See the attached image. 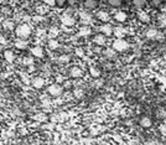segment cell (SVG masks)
<instances>
[{
    "mask_svg": "<svg viewBox=\"0 0 166 145\" xmlns=\"http://www.w3.org/2000/svg\"><path fill=\"white\" fill-rule=\"evenodd\" d=\"M16 36L18 37H21V38H26L31 35V28L30 25L28 24H21L16 28V31H15Z\"/></svg>",
    "mask_w": 166,
    "mask_h": 145,
    "instance_id": "1",
    "label": "cell"
},
{
    "mask_svg": "<svg viewBox=\"0 0 166 145\" xmlns=\"http://www.w3.org/2000/svg\"><path fill=\"white\" fill-rule=\"evenodd\" d=\"M113 48L118 52H124L129 48V44H128V41H125L124 38H117V40L113 42Z\"/></svg>",
    "mask_w": 166,
    "mask_h": 145,
    "instance_id": "2",
    "label": "cell"
},
{
    "mask_svg": "<svg viewBox=\"0 0 166 145\" xmlns=\"http://www.w3.org/2000/svg\"><path fill=\"white\" fill-rule=\"evenodd\" d=\"M62 92H63V88L62 86L60 84H51L48 88H47V93L51 96V97H60L62 94Z\"/></svg>",
    "mask_w": 166,
    "mask_h": 145,
    "instance_id": "3",
    "label": "cell"
},
{
    "mask_svg": "<svg viewBox=\"0 0 166 145\" xmlns=\"http://www.w3.org/2000/svg\"><path fill=\"white\" fill-rule=\"evenodd\" d=\"M83 76V71L82 68H80L78 66H73V67L70 68V77L72 78H80Z\"/></svg>",
    "mask_w": 166,
    "mask_h": 145,
    "instance_id": "4",
    "label": "cell"
},
{
    "mask_svg": "<svg viewBox=\"0 0 166 145\" xmlns=\"http://www.w3.org/2000/svg\"><path fill=\"white\" fill-rule=\"evenodd\" d=\"M61 21H62V25H63V26H73V25L76 24V19H74L73 16L68 15V14L63 15V16L61 18Z\"/></svg>",
    "mask_w": 166,
    "mask_h": 145,
    "instance_id": "5",
    "label": "cell"
},
{
    "mask_svg": "<svg viewBox=\"0 0 166 145\" xmlns=\"http://www.w3.org/2000/svg\"><path fill=\"white\" fill-rule=\"evenodd\" d=\"M113 35L118 37V38H123L126 35V29L123 26H117V28H113Z\"/></svg>",
    "mask_w": 166,
    "mask_h": 145,
    "instance_id": "6",
    "label": "cell"
},
{
    "mask_svg": "<svg viewBox=\"0 0 166 145\" xmlns=\"http://www.w3.org/2000/svg\"><path fill=\"white\" fill-rule=\"evenodd\" d=\"M99 31L103 34L104 36H112L113 35V26L110 24H104V25L100 26Z\"/></svg>",
    "mask_w": 166,
    "mask_h": 145,
    "instance_id": "7",
    "label": "cell"
},
{
    "mask_svg": "<svg viewBox=\"0 0 166 145\" xmlns=\"http://www.w3.org/2000/svg\"><path fill=\"white\" fill-rule=\"evenodd\" d=\"M107 36H104L103 34H98V35H96L94 37H93V42L96 44V45H98V46H103V45H106V41H107V38H106Z\"/></svg>",
    "mask_w": 166,
    "mask_h": 145,
    "instance_id": "8",
    "label": "cell"
},
{
    "mask_svg": "<svg viewBox=\"0 0 166 145\" xmlns=\"http://www.w3.org/2000/svg\"><path fill=\"white\" fill-rule=\"evenodd\" d=\"M31 54H32V56H35L37 58H42L45 52H44V48L41 46H35L31 48Z\"/></svg>",
    "mask_w": 166,
    "mask_h": 145,
    "instance_id": "9",
    "label": "cell"
},
{
    "mask_svg": "<svg viewBox=\"0 0 166 145\" xmlns=\"http://www.w3.org/2000/svg\"><path fill=\"white\" fill-rule=\"evenodd\" d=\"M31 83H32V86H34L36 89H40V88L44 87V84H45V80H44L42 77H35V78H32Z\"/></svg>",
    "mask_w": 166,
    "mask_h": 145,
    "instance_id": "10",
    "label": "cell"
},
{
    "mask_svg": "<svg viewBox=\"0 0 166 145\" xmlns=\"http://www.w3.org/2000/svg\"><path fill=\"white\" fill-rule=\"evenodd\" d=\"M145 36L149 38V40H156V38H159V31L156 29H148Z\"/></svg>",
    "mask_w": 166,
    "mask_h": 145,
    "instance_id": "11",
    "label": "cell"
},
{
    "mask_svg": "<svg viewBox=\"0 0 166 145\" xmlns=\"http://www.w3.org/2000/svg\"><path fill=\"white\" fill-rule=\"evenodd\" d=\"M139 123H140V125H142L143 128H150L152 125V120L150 119L149 117H146V115L140 118V122Z\"/></svg>",
    "mask_w": 166,
    "mask_h": 145,
    "instance_id": "12",
    "label": "cell"
},
{
    "mask_svg": "<svg viewBox=\"0 0 166 145\" xmlns=\"http://www.w3.org/2000/svg\"><path fill=\"white\" fill-rule=\"evenodd\" d=\"M114 19H116V21H118V22H124V21H126L128 15L124 11H118L117 14L114 15Z\"/></svg>",
    "mask_w": 166,
    "mask_h": 145,
    "instance_id": "13",
    "label": "cell"
},
{
    "mask_svg": "<svg viewBox=\"0 0 166 145\" xmlns=\"http://www.w3.org/2000/svg\"><path fill=\"white\" fill-rule=\"evenodd\" d=\"M15 47L19 48V50H25V48L28 47V42L25 41V40H22L21 37H18L16 40H15Z\"/></svg>",
    "mask_w": 166,
    "mask_h": 145,
    "instance_id": "14",
    "label": "cell"
},
{
    "mask_svg": "<svg viewBox=\"0 0 166 145\" xmlns=\"http://www.w3.org/2000/svg\"><path fill=\"white\" fill-rule=\"evenodd\" d=\"M4 58L8 61V62H14L15 61V54L12 52L11 50H6V51H4Z\"/></svg>",
    "mask_w": 166,
    "mask_h": 145,
    "instance_id": "15",
    "label": "cell"
},
{
    "mask_svg": "<svg viewBox=\"0 0 166 145\" xmlns=\"http://www.w3.org/2000/svg\"><path fill=\"white\" fill-rule=\"evenodd\" d=\"M97 18L100 20V21H103V22H107V21H109V14L107 11H98L97 12Z\"/></svg>",
    "mask_w": 166,
    "mask_h": 145,
    "instance_id": "16",
    "label": "cell"
},
{
    "mask_svg": "<svg viewBox=\"0 0 166 145\" xmlns=\"http://www.w3.org/2000/svg\"><path fill=\"white\" fill-rule=\"evenodd\" d=\"M98 6V0H84L86 9H96Z\"/></svg>",
    "mask_w": 166,
    "mask_h": 145,
    "instance_id": "17",
    "label": "cell"
},
{
    "mask_svg": "<svg viewBox=\"0 0 166 145\" xmlns=\"http://www.w3.org/2000/svg\"><path fill=\"white\" fill-rule=\"evenodd\" d=\"M81 20H82L83 25H89L92 21V16L89 14H87V12H81Z\"/></svg>",
    "mask_w": 166,
    "mask_h": 145,
    "instance_id": "18",
    "label": "cell"
},
{
    "mask_svg": "<svg viewBox=\"0 0 166 145\" xmlns=\"http://www.w3.org/2000/svg\"><path fill=\"white\" fill-rule=\"evenodd\" d=\"M78 35L80 36H88V35H91V28H89L88 25H83L82 28L80 29V31H78Z\"/></svg>",
    "mask_w": 166,
    "mask_h": 145,
    "instance_id": "19",
    "label": "cell"
},
{
    "mask_svg": "<svg viewBox=\"0 0 166 145\" xmlns=\"http://www.w3.org/2000/svg\"><path fill=\"white\" fill-rule=\"evenodd\" d=\"M3 26H4V29L5 30H14V28H15V25H14V21H11V20H5L4 22H3Z\"/></svg>",
    "mask_w": 166,
    "mask_h": 145,
    "instance_id": "20",
    "label": "cell"
},
{
    "mask_svg": "<svg viewBox=\"0 0 166 145\" xmlns=\"http://www.w3.org/2000/svg\"><path fill=\"white\" fill-rule=\"evenodd\" d=\"M138 16H139V20L143 21V22H149V21H150V16L146 14L145 11H140Z\"/></svg>",
    "mask_w": 166,
    "mask_h": 145,
    "instance_id": "21",
    "label": "cell"
},
{
    "mask_svg": "<svg viewBox=\"0 0 166 145\" xmlns=\"http://www.w3.org/2000/svg\"><path fill=\"white\" fill-rule=\"evenodd\" d=\"M48 47L51 48V50H57L58 47H60V42L57 41V40H55V38H51V40L48 41Z\"/></svg>",
    "mask_w": 166,
    "mask_h": 145,
    "instance_id": "22",
    "label": "cell"
},
{
    "mask_svg": "<svg viewBox=\"0 0 166 145\" xmlns=\"http://www.w3.org/2000/svg\"><path fill=\"white\" fill-rule=\"evenodd\" d=\"M89 73H91V76L93 77V78H98L99 76H100V71H99V68H97V67H89Z\"/></svg>",
    "mask_w": 166,
    "mask_h": 145,
    "instance_id": "23",
    "label": "cell"
},
{
    "mask_svg": "<svg viewBox=\"0 0 166 145\" xmlns=\"http://www.w3.org/2000/svg\"><path fill=\"white\" fill-rule=\"evenodd\" d=\"M36 11L39 12L40 15H45L46 12L48 11V8H47L46 4H45V5H40V6H37V8H36Z\"/></svg>",
    "mask_w": 166,
    "mask_h": 145,
    "instance_id": "24",
    "label": "cell"
},
{
    "mask_svg": "<svg viewBox=\"0 0 166 145\" xmlns=\"http://www.w3.org/2000/svg\"><path fill=\"white\" fill-rule=\"evenodd\" d=\"M158 21H159V24H160V26H161V28H166V15H165V14H161V15H159V18H158Z\"/></svg>",
    "mask_w": 166,
    "mask_h": 145,
    "instance_id": "25",
    "label": "cell"
},
{
    "mask_svg": "<svg viewBox=\"0 0 166 145\" xmlns=\"http://www.w3.org/2000/svg\"><path fill=\"white\" fill-rule=\"evenodd\" d=\"M133 4L135 8H143L146 4V0H133Z\"/></svg>",
    "mask_w": 166,
    "mask_h": 145,
    "instance_id": "26",
    "label": "cell"
},
{
    "mask_svg": "<svg viewBox=\"0 0 166 145\" xmlns=\"http://www.w3.org/2000/svg\"><path fill=\"white\" fill-rule=\"evenodd\" d=\"M58 61H60L61 63H67V62L71 61V56H70V55H62V56L58 57Z\"/></svg>",
    "mask_w": 166,
    "mask_h": 145,
    "instance_id": "27",
    "label": "cell"
},
{
    "mask_svg": "<svg viewBox=\"0 0 166 145\" xmlns=\"http://www.w3.org/2000/svg\"><path fill=\"white\" fill-rule=\"evenodd\" d=\"M22 63H24L25 66H29V67H30V66L34 64V58H32V57H25L24 61H22Z\"/></svg>",
    "mask_w": 166,
    "mask_h": 145,
    "instance_id": "28",
    "label": "cell"
},
{
    "mask_svg": "<svg viewBox=\"0 0 166 145\" xmlns=\"http://www.w3.org/2000/svg\"><path fill=\"white\" fill-rule=\"evenodd\" d=\"M109 4L113 8H118V6L122 5V0H109Z\"/></svg>",
    "mask_w": 166,
    "mask_h": 145,
    "instance_id": "29",
    "label": "cell"
},
{
    "mask_svg": "<svg viewBox=\"0 0 166 145\" xmlns=\"http://www.w3.org/2000/svg\"><path fill=\"white\" fill-rule=\"evenodd\" d=\"M34 119H35V120H39V122H44V120H46V115H44V114H37V115L34 117Z\"/></svg>",
    "mask_w": 166,
    "mask_h": 145,
    "instance_id": "30",
    "label": "cell"
},
{
    "mask_svg": "<svg viewBox=\"0 0 166 145\" xmlns=\"http://www.w3.org/2000/svg\"><path fill=\"white\" fill-rule=\"evenodd\" d=\"M159 130L162 135H166V124H160L159 125Z\"/></svg>",
    "mask_w": 166,
    "mask_h": 145,
    "instance_id": "31",
    "label": "cell"
},
{
    "mask_svg": "<svg viewBox=\"0 0 166 145\" xmlns=\"http://www.w3.org/2000/svg\"><path fill=\"white\" fill-rule=\"evenodd\" d=\"M44 3L47 6H55L56 5V0H44Z\"/></svg>",
    "mask_w": 166,
    "mask_h": 145,
    "instance_id": "32",
    "label": "cell"
},
{
    "mask_svg": "<svg viewBox=\"0 0 166 145\" xmlns=\"http://www.w3.org/2000/svg\"><path fill=\"white\" fill-rule=\"evenodd\" d=\"M32 20H34L35 22H41V21H44V16H42V15H37V16H34Z\"/></svg>",
    "mask_w": 166,
    "mask_h": 145,
    "instance_id": "33",
    "label": "cell"
},
{
    "mask_svg": "<svg viewBox=\"0 0 166 145\" xmlns=\"http://www.w3.org/2000/svg\"><path fill=\"white\" fill-rule=\"evenodd\" d=\"M151 5L152 6H160L161 5V0H151Z\"/></svg>",
    "mask_w": 166,
    "mask_h": 145,
    "instance_id": "34",
    "label": "cell"
},
{
    "mask_svg": "<svg viewBox=\"0 0 166 145\" xmlns=\"http://www.w3.org/2000/svg\"><path fill=\"white\" fill-rule=\"evenodd\" d=\"M106 55H107V56H109V57H113L114 55H116V51H113V50H107Z\"/></svg>",
    "mask_w": 166,
    "mask_h": 145,
    "instance_id": "35",
    "label": "cell"
},
{
    "mask_svg": "<svg viewBox=\"0 0 166 145\" xmlns=\"http://www.w3.org/2000/svg\"><path fill=\"white\" fill-rule=\"evenodd\" d=\"M66 2L67 0H56V5H58V6H63L66 4Z\"/></svg>",
    "mask_w": 166,
    "mask_h": 145,
    "instance_id": "36",
    "label": "cell"
},
{
    "mask_svg": "<svg viewBox=\"0 0 166 145\" xmlns=\"http://www.w3.org/2000/svg\"><path fill=\"white\" fill-rule=\"evenodd\" d=\"M50 34H51V36H54V37H55V36L58 34V30H57L56 28H52V29H51V32H50Z\"/></svg>",
    "mask_w": 166,
    "mask_h": 145,
    "instance_id": "37",
    "label": "cell"
},
{
    "mask_svg": "<svg viewBox=\"0 0 166 145\" xmlns=\"http://www.w3.org/2000/svg\"><path fill=\"white\" fill-rule=\"evenodd\" d=\"M0 44H3V45L6 44V38H5L3 35H0Z\"/></svg>",
    "mask_w": 166,
    "mask_h": 145,
    "instance_id": "38",
    "label": "cell"
},
{
    "mask_svg": "<svg viewBox=\"0 0 166 145\" xmlns=\"http://www.w3.org/2000/svg\"><path fill=\"white\" fill-rule=\"evenodd\" d=\"M76 54H77V56H83V51L81 48H77L76 50Z\"/></svg>",
    "mask_w": 166,
    "mask_h": 145,
    "instance_id": "39",
    "label": "cell"
},
{
    "mask_svg": "<svg viewBox=\"0 0 166 145\" xmlns=\"http://www.w3.org/2000/svg\"><path fill=\"white\" fill-rule=\"evenodd\" d=\"M74 94H76V96H77V97L82 96V92H81V89H76V91H74Z\"/></svg>",
    "mask_w": 166,
    "mask_h": 145,
    "instance_id": "40",
    "label": "cell"
},
{
    "mask_svg": "<svg viewBox=\"0 0 166 145\" xmlns=\"http://www.w3.org/2000/svg\"><path fill=\"white\" fill-rule=\"evenodd\" d=\"M21 77L24 78V82H25V83H30L29 80H28V77H26V74H21Z\"/></svg>",
    "mask_w": 166,
    "mask_h": 145,
    "instance_id": "41",
    "label": "cell"
},
{
    "mask_svg": "<svg viewBox=\"0 0 166 145\" xmlns=\"http://www.w3.org/2000/svg\"><path fill=\"white\" fill-rule=\"evenodd\" d=\"M68 3H70V5H74L76 4V0H68Z\"/></svg>",
    "mask_w": 166,
    "mask_h": 145,
    "instance_id": "42",
    "label": "cell"
}]
</instances>
